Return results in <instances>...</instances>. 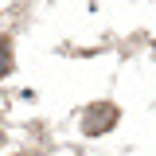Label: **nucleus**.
<instances>
[{
  "label": "nucleus",
  "mask_w": 156,
  "mask_h": 156,
  "mask_svg": "<svg viewBox=\"0 0 156 156\" xmlns=\"http://www.w3.org/2000/svg\"><path fill=\"white\" fill-rule=\"evenodd\" d=\"M117 125V105H109V101H101V105H90L86 109V121H82V129L90 136H98V133H109Z\"/></svg>",
  "instance_id": "f257e3e1"
},
{
  "label": "nucleus",
  "mask_w": 156,
  "mask_h": 156,
  "mask_svg": "<svg viewBox=\"0 0 156 156\" xmlns=\"http://www.w3.org/2000/svg\"><path fill=\"white\" fill-rule=\"evenodd\" d=\"M8 70H12V47H8V43L0 39V78L8 74Z\"/></svg>",
  "instance_id": "f03ea898"
}]
</instances>
